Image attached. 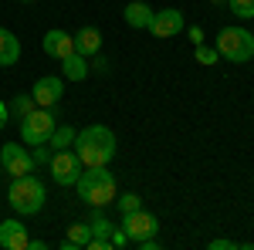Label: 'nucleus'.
<instances>
[{
  "label": "nucleus",
  "instance_id": "1",
  "mask_svg": "<svg viewBox=\"0 0 254 250\" xmlns=\"http://www.w3.org/2000/svg\"><path fill=\"white\" fill-rule=\"evenodd\" d=\"M75 152H78L81 166H109L116 159V135L109 125H88L75 135Z\"/></svg>",
  "mask_w": 254,
  "mask_h": 250
},
{
  "label": "nucleus",
  "instance_id": "2",
  "mask_svg": "<svg viewBox=\"0 0 254 250\" xmlns=\"http://www.w3.org/2000/svg\"><path fill=\"white\" fill-rule=\"evenodd\" d=\"M78 196L95 210V206H109V203H116L119 196V186H116V176L109 173L105 166H88V173L78 176Z\"/></svg>",
  "mask_w": 254,
  "mask_h": 250
},
{
  "label": "nucleus",
  "instance_id": "3",
  "mask_svg": "<svg viewBox=\"0 0 254 250\" xmlns=\"http://www.w3.org/2000/svg\"><path fill=\"white\" fill-rule=\"evenodd\" d=\"M7 203H10V210L20 213V216L41 213V206H44V183L31 173L14 176V183H10V190H7Z\"/></svg>",
  "mask_w": 254,
  "mask_h": 250
},
{
  "label": "nucleus",
  "instance_id": "4",
  "mask_svg": "<svg viewBox=\"0 0 254 250\" xmlns=\"http://www.w3.org/2000/svg\"><path fill=\"white\" fill-rule=\"evenodd\" d=\"M217 54L231 64H244L254 58V34L244 27H224L217 34Z\"/></svg>",
  "mask_w": 254,
  "mask_h": 250
},
{
  "label": "nucleus",
  "instance_id": "5",
  "mask_svg": "<svg viewBox=\"0 0 254 250\" xmlns=\"http://www.w3.org/2000/svg\"><path fill=\"white\" fill-rule=\"evenodd\" d=\"M55 118H58L55 108H34V112H27V115L20 118V135H24V142H27V146L48 142L51 132H55Z\"/></svg>",
  "mask_w": 254,
  "mask_h": 250
},
{
  "label": "nucleus",
  "instance_id": "6",
  "mask_svg": "<svg viewBox=\"0 0 254 250\" xmlns=\"http://www.w3.org/2000/svg\"><path fill=\"white\" fill-rule=\"evenodd\" d=\"M48 169L55 176V183L58 186H75L81 176V159L78 152H71V149H58V152L48 159Z\"/></svg>",
  "mask_w": 254,
  "mask_h": 250
},
{
  "label": "nucleus",
  "instance_id": "7",
  "mask_svg": "<svg viewBox=\"0 0 254 250\" xmlns=\"http://www.w3.org/2000/svg\"><path fill=\"white\" fill-rule=\"evenodd\" d=\"M122 230L129 233L132 244H139V240L156 237V233H159V220H156V213L136 210V213H126V216H122Z\"/></svg>",
  "mask_w": 254,
  "mask_h": 250
},
{
  "label": "nucleus",
  "instance_id": "8",
  "mask_svg": "<svg viewBox=\"0 0 254 250\" xmlns=\"http://www.w3.org/2000/svg\"><path fill=\"white\" fill-rule=\"evenodd\" d=\"M0 162H3V169H7L10 176L34 173V159H31V155H27V149H24V146H17V142L0 146Z\"/></svg>",
  "mask_w": 254,
  "mask_h": 250
},
{
  "label": "nucleus",
  "instance_id": "9",
  "mask_svg": "<svg viewBox=\"0 0 254 250\" xmlns=\"http://www.w3.org/2000/svg\"><path fill=\"white\" fill-rule=\"evenodd\" d=\"M183 14L176 10V7H166V10H156L153 14V24H149V34L153 38H176L180 31H183Z\"/></svg>",
  "mask_w": 254,
  "mask_h": 250
},
{
  "label": "nucleus",
  "instance_id": "10",
  "mask_svg": "<svg viewBox=\"0 0 254 250\" xmlns=\"http://www.w3.org/2000/svg\"><path fill=\"white\" fill-rule=\"evenodd\" d=\"M34 101H38L41 108H55L61 101V95H64V78H55V75H44L34 81Z\"/></svg>",
  "mask_w": 254,
  "mask_h": 250
},
{
  "label": "nucleus",
  "instance_id": "11",
  "mask_svg": "<svg viewBox=\"0 0 254 250\" xmlns=\"http://www.w3.org/2000/svg\"><path fill=\"white\" fill-rule=\"evenodd\" d=\"M41 48H44V54H48V58L64 61L68 54H71V51H75V34H68V31L55 27V31H48V34H44Z\"/></svg>",
  "mask_w": 254,
  "mask_h": 250
},
{
  "label": "nucleus",
  "instance_id": "12",
  "mask_svg": "<svg viewBox=\"0 0 254 250\" xmlns=\"http://www.w3.org/2000/svg\"><path fill=\"white\" fill-rule=\"evenodd\" d=\"M31 237H27V227L20 220H0V247L3 250H27Z\"/></svg>",
  "mask_w": 254,
  "mask_h": 250
},
{
  "label": "nucleus",
  "instance_id": "13",
  "mask_svg": "<svg viewBox=\"0 0 254 250\" xmlns=\"http://www.w3.org/2000/svg\"><path fill=\"white\" fill-rule=\"evenodd\" d=\"M75 51L78 54H85V58H92V54H98L102 51V31L98 27H81L78 34H75Z\"/></svg>",
  "mask_w": 254,
  "mask_h": 250
},
{
  "label": "nucleus",
  "instance_id": "14",
  "mask_svg": "<svg viewBox=\"0 0 254 250\" xmlns=\"http://www.w3.org/2000/svg\"><path fill=\"white\" fill-rule=\"evenodd\" d=\"M122 14H126V24H129V27H136V31H139V27H146V31H149V24H153V14H156V10H153L149 3H142V0H132Z\"/></svg>",
  "mask_w": 254,
  "mask_h": 250
},
{
  "label": "nucleus",
  "instance_id": "15",
  "mask_svg": "<svg viewBox=\"0 0 254 250\" xmlns=\"http://www.w3.org/2000/svg\"><path fill=\"white\" fill-rule=\"evenodd\" d=\"M20 58V41L7 31V27H0V68H10V64H17Z\"/></svg>",
  "mask_w": 254,
  "mask_h": 250
},
{
  "label": "nucleus",
  "instance_id": "16",
  "mask_svg": "<svg viewBox=\"0 0 254 250\" xmlns=\"http://www.w3.org/2000/svg\"><path fill=\"white\" fill-rule=\"evenodd\" d=\"M61 75L68 78V81H81V78H88V61H85V54L71 51L68 58L61 61Z\"/></svg>",
  "mask_w": 254,
  "mask_h": 250
},
{
  "label": "nucleus",
  "instance_id": "17",
  "mask_svg": "<svg viewBox=\"0 0 254 250\" xmlns=\"http://www.w3.org/2000/svg\"><path fill=\"white\" fill-rule=\"evenodd\" d=\"M92 240V227L88 223H71L68 227V237L61 240V250H78V247H85Z\"/></svg>",
  "mask_w": 254,
  "mask_h": 250
},
{
  "label": "nucleus",
  "instance_id": "18",
  "mask_svg": "<svg viewBox=\"0 0 254 250\" xmlns=\"http://www.w3.org/2000/svg\"><path fill=\"white\" fill-rule=\"evenodd\" d=\"M75 129H71V125H58V129H55V132H51V139H48V146H55V149H68V146H71V142H75Z\"/></svg>",
  "mask_w": 254,
  "mask_h": 250
},
{
  "label": "nucleus",
  "instance_id": "19",
  "mask_svg": "<svg viewBox=\"0 0 254 250\" xmlns=\"http://www.w3.org/2000/svg\"><path fill=\"white\" fill-rule=\"evenodd\" d=\"M88 227H92V237H112V223L105 220V213H102V206H95V213H92V220H88Z\"/></svg>",
  "mask_w": 254,
  "mask_h": 250
},
{
  "label": "nucleus",
  "instance_id": "20",
  "mask_svg": "<svg viewBox=\"0 0 254 250\" xmlns=\"http://www.w3.org/2000/svg\"><path fill=\"white\" fill-rule=\"evenodd\" d=\"M7 108H10L17 118H24L27 112H34V108H38V101H34V95H17L10 105H7Z\"/></svg>",
  "mask_w": 254,
  "mask_h": 250
},
{
  "label": "nucleus",
  "instance_id": "21",
  "mask_svg": "<svg viewBox=\"0 0 254 250\" xmlns=\"http://www.w3.org/2000/svg\"><path fill=\"white\" fill-rule=\"evenodd\" d=\"M231 14L241 20H254V0H227Z\"/></svg>",
  "mask_w": 254,
  "mask_h": 250
},
{
  "label": "nucleus",
  "instance_id": "22",
  "mask_svg": "<svg viewBox=\"0 0 254 250\" xmlns=\"http://www.w3.org/2000/svg\"><path fill=\"white\" fill-rule=\"evenodd\" d=\"M116 206H119V213L126 216V213H136V210H142V200H139L136 193H126V196H116Z\"/></svg>",
  "mask_w": 254,
  "mask_h": 250
},
{
  "label": "nucleus",
  "instance_id": "23",
  "mask_svg": "<svg viewBox=\"0 0 254 250\" xmlns=\"http://www.w3.org/2000/svg\"><path fill=\"white\" fill-rule=\"evenodd\" d=\"M217 48H207V44H196V64H217Z\"/></svg>",
  "mask_w": 254,
  "mask_h": 250
},
{
  "label": "nucleus",
  "instance_id": "24",
  "mask_svg": "<svg viewBox=\"0 0 254 250\" xmlns=\"http://www.w3.org/2000/svg\"><path fill=\"white\" fill-rule=\"evenodd\" d=\"M85 247L88 250H112V237H92Z\"/></svg>",
  "mask_w": 254,
  "mask_h": 250
},
{
  "label": "nucleus",
  "instance_id": "25",
  "mask_svg": "<svg viewBox=\"0 0 254 250\" xmlns=\"http://www.w3.org/2000/svg\"><path fill=\"white\" fill-rule=\"evenodd\" d=\"M241 244L237 240H224V237H217V240H210V250H237Z\"/></svg>",
  "mask_w": 254,
  "mask_h": 250
},
{
  "label": "nucleus",
  "instance_id": "26",
  "mask_svg": "<svg viewBox=\"0 0 254 250\" xmlns=\"http://www.w3.org/2000/svg\"><path fill=\"white\" fill-rule=\"evenodd\" d=\"M31 159H34V166H38V162H48V159H51V149H48V142H41L38 149H34V155H31Z\"/></svg>",
  "mask_w": 254,
  "mask_h": 250
},
{
  "label": "nucleus",
  "instance_id": "27",
  "mask_svg": "<svg viewBox=\"0 0 254 250\" xmlns=\"http://www.w3.org/2000/svg\"><path fill=\"white\" fill-rule=\"evenodd\" d=\"M126 244H129V233L112 227V247H126Z\"/></svg>",
  "mask_w": 254,
  "mask_h": 250
},
{
  "label": "nucleus",
  "instance_id": "28",
  "mask_svg": "<svg viewBox=\"0 0 254 250\" xmlns=\"http://www.w3.org/2000/svg\"><path fill=\"white\" fill-rule=\"evenodd\" d=\"M88 71H98V75H105V71H109V61H105V58H98V54H95V61L88 64Z\"/></svg>",
  "mask_w": 254,
  "mask_h": 250
},
{
  "label": "nucleus",
  "instance_id": "29",
  "mask_svg": "<svg viewBox=\"0 0 254 250\" xmlns=\"http://www.w3.org/2000/svg\"><path fill=\"white\" fill-rule=\"evenodd\" d=\"M190 38H193V44H203V31H200V27H193V31H190Z\"/></svg>",
  "mask_w": 254,
  "mask_h": 250
},
{
  "label": "nucleus",
  "instance_id": "30",
  "mask_svg": "<svg viewBox=\"0 0 254 250\" xmlns=\"http://www.w3.org/2000/svg\"><path fill=\"white\" fill-rule=\"evenodd\" d=\"M7 112H10V108H7V105H3V101H0V129H3V125H7Z\"/></svg>",
  "mask_w": 254,
  "mask_h": 250
},
{
  "label": "nucleus",
  "instance_id": "31",
  "mask_svg": "<svg viewBox=\"0 0 254 250\" xmlns=\"http://www.w3.org/2000/svg\"><path fill=\"white\" fill-rule=\"evenodd\" d=\"M44 247H48L44 240H31V244H27V250H44Z\"/></svg>",
  "mask_w": 254,
  "mask_h": 250
},
{
  "label": "nucleus",
  "instance_id": "32",
  "mask_svg": "<svg viewBox=\"0 0 254 250\" xmlns=\"http://www.w3.org/2000/svg\"><path fill=\"white\" fill-rule=\"evenodd\" d=\"M20 3H38V0H20Z\"/></svg>",
  "mask_w": 254,
  "mask_h": 250
},
{
  "label": "nucleus",
  "instance_id": "33",
  "mask_svg": "<svg viewBox=\"0 0 254 250\" xmlns=\"http://www.w3.org/2000/svg\"><path fill=\"white\" fill-rule=\"evenodd\" d=\"M210 3H227V0H210Z\"/></svg>",
  "mask_w": 254,
  "mask_h": 250
}]
</instances>
